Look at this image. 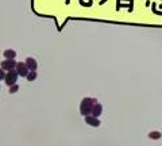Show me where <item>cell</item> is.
<instances>
[{
	"mask_svg": "<svg viewBox=\"0 0 162 146\" xmlns=\"http://www.w3.org/2000/svg\"><path fill=\"white\" fill-rule=\"evenodd\" d=\"M26 66H27V69L30 70V72H37V68H38V62H37V60L35 58H33V57H29L26 60Z\"/></svg>",
	"mask_w": 162,
	"mask_h": 146,
	"instance_id": "5b68a950",
	"label": "cell"
},
{
	"mask_svg": "<svg viewBox=\"0 0 162 146\" xmlns=\"http://www.w3.org/2000/svg\"><path fill=\"white\" fill-rule=\"evenodd\" d=\"M18 77H19V76H18V73L15 72V69L14 70H10V72L5 73L4 81H5V84H7L8 87H11V85H14V84H16Z\"/></svg>",
	"mask_w": 162,
	"mask_h": 146,
	"instance_id": "7a4b0ae2",
	"label": "cell"
},
{
	"mask_svg": "<svg viewBox=\"0 0 162 146\" xmlns=\"http://www.w3.org/2000/svg\"><path fill=\"white\" fill-rule=\"evenodd\" d=\"M26 77H27V80H29V81H34V80L37 79V72H29Z\"/></svg>",
	"mask_w": 162,
	"mask_h": 146,
	"instance_id": "30bf717a",
	"label": "cell"
},
{
	"mask_svg": "<svg viewBox=\"0 0 162 146\" xmlns=\"http://www.w3.org/2000/svg\"><path fill=\"white\" fill-rule=\"evenodd\" d=\"M103 114V105L100 103H96L95 105H93V108H92V116H95V118H99L100 115Z\"/></svg>",
	"mask_w": 162,
	"mask_h": 146,
	"instance_id": "52a82bcc",
	"label": "cell"
},
{
	"mask_svg": "<svg viewBox=\"0 0 162 146\" xmlns=\"http://www.w3.org/2000/svg\"><path fill=\"white\" fill-rule=\"evenodd\" d=\"M162 137V134L160 131H151V133H149V138L150 139H160Z\"/></svg>",
	"mask_w": 162,
	"mask_h": 146,
	"instance_id": "9c48e42d",
	"label": "cell"
},
{
	"mask_svg": "<svg viewBox=\"0 0 162 146\" xmlns=\"http://www.w3.org/2000/svg\"><path fill=\"white\" fill-rule=\"evenodd\" d=\"M15 72L18 73V76L26 77L27 73H29L30 70L27 69V66H26V64H24V62H16V66H15Z\"/></svg>",
	"mask_w": 162,
	"mask_h": 146,
	"instance_id": "277c9868",
	"label": "cell"
},
{
	"mask_svg": "<svg viewBox=\"0 0 162 146\" xmlns=\"http://www.w3.org/2000/svg\"><path fill=\"white\" fill-rule=\"evenodd\" d=\"M97 103V100L93 98H84L81 100V104H80V112L83 116H88V115L92 114V108L93 105Z\"/></svg>",
	"mask_w": 162,
	"mask_h": 146,
	"instance_id": "6da1fadb",
	"label": "cell"
},
{
	"mask_svg": "<svg viewBox=\"0 0 162 146\" xmlns=\"http://www.w3.org/2000/svg\"><path fill=\"white\" fill-rule=\"evenodd\" d=\"M15 66H16V61L15 60H4L0 65V68H2L4 72H10V70H14Z\"/></svg>",
	"mask_w": 162,
	"mask_h": 146,
	"instance_id": "3957f363",
	"label": "cell"
},
{
	"mask_svg": "<svg viewBox=\"0 0 162 146\" xmlns=\"http://www.w3.org/2000/svg\"><path fill=\"white\" fill-rule=\"evenodd\" d=\"M85 118V123L92 127H99L100 126V120H99V118H95L92 116V115H88V116H84Z\"/></svg>",
	"mask_w": 162,
	"mask_h": 146,
	"instance_id": "8992f818",
	"label": "cell"
},
{
	"mask_svg": "<svg viewBox=\"0 0 162 146\" xmlns=\"http://www.w3.org/2000/svg\"><path fill=\"white\" fill-rule=\"evenodd\" d=\"M4 77H5V72L2 69V68H0V80H3Z\"/></svg>",
	"mask_w": 162,
	"mask_h": 146,
	"instance_id": "7c38bea8",
	"label": "cell"
},
{
	"mask_svg": "<svg viewBox=\"0 0 162 146\" xmlns=\"http://www.w3.org/2000/svg\"><path fill=\"white\" fill-rule=\"evenodd\" d=\"M18 89H19V87H18L16 84H14V85L10 87V94H16Z\"/></svg>",
	"mask_w": 162,
	"mask_h": 146,
	"instance_id": "8fae6325",
	"label": "cell"
},
{
	"mask_svg": "<svg viewBox=\"0 0 162 146\" xmlns=\"http://www.w3.org/2000/svg\"><path fill=\"white\" fill-rule=\"evenodd\" d=\"M3 57H5V60H14L16 57V52L12 50V49H7L3 53Z\"/></svg>",
	"mask_w": 162,
	"mask_h": 146,
	"instance_id": "ba28073f",
	"label": "cell"
}]
</instances>
